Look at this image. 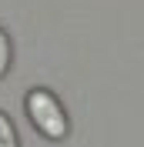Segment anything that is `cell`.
Masks as SVG:
<instances>
[{
    "label": "cell",
    "instance_id": "1",
    "mask_svg": "<svg viewBox=\"0 0 144 147\" xmlns=\"http://www.w3.org/2000/svg\"><path fill=\"white\" fill-rule=\"evenodd\" d=\"M27 117L37 127V134H44L47 140H64L67 130H71L60 100H57L47 87H34V90L27 94Z\"/></svg>",
    "mask_w": 144,
    "mask_h": 147
},
{
    "label": "cell",
    "instance_id": "2",
    "mask_svg": "<svg viewBox=\"0 0 144 147\" xmlns=\"http://www.w3.org/2000/svg\"><path fill=\"white\" fill-rule=\"evenodd\" d=\"M0 147H20L17 130H14V124H10V117L3 110H0Z\"/></svg>",
    "mask_w": 144,
    "mask_h": 147
},
{
    "label": "cell",
    "instance_id": "3",
    "mask_svg": "<svg viewBox=\"0 0 144 147\" xmlns=\"http://www.w3.org/2000/svg\"><path fill=\"white\" fill-rule=\"evenodd\" d=\"M10 57H14V47H10V37H7V30L0 27V77L10 70Z\"/></svg>",
    "mask_w": 144,
    "mask_h": 147
}]
</instances>
